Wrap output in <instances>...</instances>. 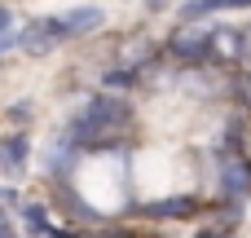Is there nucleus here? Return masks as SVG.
<instances>
[{
  "label": "nucleus",
  "instance_id": "nucleus-1",
  "mask_svg": "<svg viewBox=\"0 0 251 238\" xmlns=\"http://www.w3.org/2000/svg\"><path fill=\"white\" fill-rule=\"evenodd\" d=\"M128 124V102L124 97H88L84 110L71 119V141L75 146H88V141H101L110 137L115 128Z\"/></svg>",
  "mask_w": 251,
  "mask_h": 238
},
{
  "label": "nucleus",
  "instance_id": "nucleus-2",
  "mask_svg": "<svg viewBox=\"0 0 251 238\" xmlns=\"http://www.w3.org/2000/svg\"><path fill=\"white\" fill-rule=\"evenodd\" d=\"M66 35H62V26H57V18H35V22H26V31H18V44L26 49V53H49V49H57Z\"/></svg>",
  "mask_w": 251,
  "mask_h": 238
},
{
  "label": "nucleus",
  "instance_id": "nucleus-3",
  "mask_svg": "<svg viewBox=\"0 0 251 238\" xmlns=\"http://www.w3.org/2000/svg\"><path fill=\"white\" fill-rule=\"evenodd\" d=\"M106 18H101V9L97 4H75V9H66V13H57V26H62V35L71 40V35H88V31H97Z\"/></svg>",
  "mask_w": 251,
  "mask_h": 238
},
{
  "label": "nucleus",
  "instance_id": "nucleus-4",
  "mask_svg": "<svg viewBox=\"0 0 251 238\" xmlns=\"http://www.w3.org/2000/svg\"><path fill=\"white\" fill-rule=\"evenodd\" d=\"M172 49H176V57H181V62H199V57H207V53H212V31L185 26V31H176Z\"/></svg>",
  "mask_w": 251,
  "mask_h": 238
},
{
  "label": "nucleus",
  "instance_id": "nucleus-5",
  "mask_svg": "<svg viewBox=\"0 0 251 238\" xmlns=\"http://www.w3.org/2000/svg\"><path fill=\"white\" fill-rule=\"evenodd\" d=\"M22 168H26V137H4L0 141V172L18 177Z\"/></svg>",
  "mask_w": 251,
  "mask_h": 238
},
{
  "label": "nucleus",
  "instance_id": "nucleus-6",
  "mask_svg": "<svg viewBox=\"0 0 251 238\" xmlns=\"http://www.w3.org/2000/svg\"><path fill=\"white\" fill-rule=\"evenodd\" d=\"M221 190L229 194V199H243L251 190V168L247 163H225V172H221Z\"/></svg>",
  "mask_w": 251,
  "mask_h": 238
},
{
  "label": "nucleus",
  "instance_id": "nucleus-7",
  "mask_svg": "<svg viewBox=\"0 0 251 238\" xmlns=\"http://www.w3.org/2000/svg\"><path fill=\"white\" fill-rule=\"evenodd\" d=\"M221 9H251V0H190L185 18H203V13H221Z\"/></svg>",
  "mask_w": 251,
  "mask_h": 238
},
{
  "label": "nucleus",
  "instance_id": "nucleus-8",
  "mask_svg": "<svg viewBox=\"0 0 251 238\" xmlns=\"http://www.w3.org/2000/svg\"><path fill=\"white\" fill-rule=\"evenodd\" d=\"M146 212L150 216H190L194 212V199H163V203H150Z\"/></svg>",
  "mask_w": 251,
  "mask_h": 238
},
{
  "label": "nucleus",
  "instance_id": "nucleus-9",
  "mask_svg": "<svg viewBox=\"0 0 251 238\" xmlns=\"http://www.w3.org/2000/svg\"><path fill=\"white\" fill-rule=\"evenodd\" d=\"M9 26H13V18H9V9L0 4V40H4V31H9Z\"/></svg>",
  "mask_w": 251,
  "mask_h": 238
},
{
  "label": "nucleus",
  "instance_id": "nucleus-10",
  "mask_svg": "<svg viewBox=\"0 0 251 238\" xmlns=\"http://www.w3.org/2000/svg\"><path fill=\"white\" fill-rule=\"evenodd\" d=\"M243 57H247V66H251V35L243 40Z\"/></svg>",
  "mask_w": 251,
  "mask_h": 238
},
{
  "label": "nucleus",
  "instance_id": "nucleus-11",
  "mask_svg": "<svg viewBox=\"0 0 251 238\" xmlns=\"http://www.w3.org/2000/svg\"><path fill=\"white\" fill-rule=\"evenodd\" d=\"M0 238H18V234H13V230H0Z\"/></svg>",
  "mask_w": 251,
  "mask_h": 238
},
{
  "label": "nucleus",
  "instance_id": "nucleus-12",
  "mask_svg": "<svg viewBox=\"0 0 251 238\" xmlns=\"http://www.w3.org/2000/svg\"><path fill=\"white\" fill-rule=\"evenodd\" d=\"M4 44H9V40H0V49H4Z\"/></svg>",
  "mask_w": 251,
  "mask_h": 238
},
{
  "label": "nucleus",
  "instance_id": "nucleus-13",
  "mask_svg": "<svg viewBox=\"0 0 251 238\" xmlns=\"http://www.w3.org/2000/svg\"><path fill=\"white\" fill-rule=\"evenodd\" d=\"M247 97H251V88H247Z\"/></svg>",
  "mask_w": 251,
  "mask_h": 238
}]
</instances>
